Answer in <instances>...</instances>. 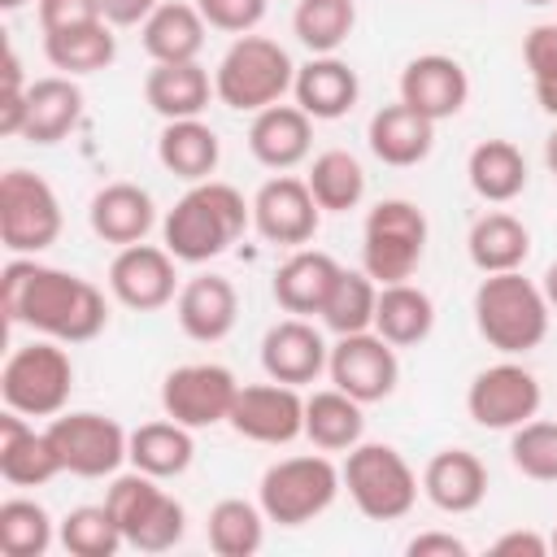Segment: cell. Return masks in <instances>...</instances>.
Wrapping results in <instances>:
<instances>
[{
	"label": "cell",
	"mask_w": 557,
	"mask_h": 557,
	"mask_svg": "<svg viewBox=\"0 0 557 557\" xmlns=\"http://www.w3.org/2000/svg\"><path fill=\"white\" fill-rule=\"evenodd\" d=\"M248 222H252V200H244L231 183L205 178L174 200V209L161 222V239L178 261L200 265L222 257L244 235Z\"/></svg>",
	"instance_id": "obj_2"
},
{
	"label": "cell",
	"mask_w": 557,
	"mask_h": 557,
	"mask_svg": "<svg viewBox=\"0 0 557 557\" xmlns=\"http://www.w3.org/2000/svg\"><path fill=\"white\" fill-rule=\"evenodd\" d=\"M209 96H218V91L200 61H152V70L144 78V100L165 122L200 117L209 109Z\"/></svg>",
	"instance_id": "obj_26"
},
{
	"label": "cell",
	"mask_w": 557,
	"mask_h": 557,
	"mask_svg": "<svg viewBox=\"0 0 557 557\" xmlns=\"http://www.w3.org/2000/svg\"><path fill=\"white\" fill-rule=\"evenodd\" d=\"M239 396V379L218 361H187L165 374L161 383V409L165 418L200 431L231 418V405Z\"/></svg>",
	"instance_id": "obj_12"
},
{
	"label": "cell",
	"mask_w": 557,
	"mask_h": 557,
	"mask_svg": "<svg viewBox=\"0 0 557 557\" xmlns=\"http://www.w3.org/2000/svg\"><path fill=\"white\" fill-rule=\"evenodd\" d=\"M326 357L331 348L309 318H283L261 335V370L265 379H278V383H292V387L313 383L326 370Z\"/></svg>",
	"instance_id": "obj_19"
},
{
	"label": "cell",
	"mask_w": 557,
	"mask_h": 557,
	"mask_svg": "<svg viewBox=\"0 0 557 557\" xmlns=\"http://www.w3.org/2000/svg\"><path fill=\"white\" fill-rule=\"evenodd\" d=\"M196 457V440H191V426L165 418V422H144L131 431V448H126V461L152 479H178Z\"/></svg>",
	"instance_id": "obj_36"
},
{
	"label": "cell",
	"mask_w": 557,
	"mask_h": 557,
	"mask_svg": "<svg viewBox=\"0 0 557 557\" xmlns=\"http://www.w3.org/2000/svg\"><path fill=\"white\" fill-rule=\"evenodd\" d=\"M0 309L9 326H30L61 344H87L109 326L104 292L91 278L35 257H9L0 274Z\"/></svg>",
	"instance_id": "obj_1"
},
{
	"label": "cell",
	"mask_w": 557,
	"mask_h": 557,
	"mask_svg": "<svg viewBox=\"0 0 557 557\" xmlns=\"http://www.w3.org/2000/svg\"><path fill=\"white\" fill-rule=\"evenodd\" d=\"M61 200L44 174L9 170L0 178V239L13 257H39L61 235Z\"/></svg>",
	"instance_id": "obj_10"
},
{
	"label": "cell",
	"mask_w": 557,
	"mask_h": 557,
	"mask_svg": "<svg viewBox=\"0 0 557 557\" xmlns=\"http://www.w3.org/2000/svg\"><path fill=\"white\" fill-rule=\"evenodd\" d=\"M544 161H548V170L557 174V131L548 135V144H544Z\"/></svg>",
	"instance_id": "obj_53"
},
{
	"label": "cell",
	"mask_w": 557,
	"mask_h": 557,
	"mask_svg": "<svg viewBox=\"0 0 557 557\" xmlns=\"http://www.w3.org/2000/svg\"><path fill=\"white\" fill-rule=\"evenodd\" d=\"M161 0H100V13L109 26H144L157 13Z\"/></svg>",
	"instance_id": "obj_50"
},
{
	"label": "cell",
	"mask_w": 557,
	"mask_h": 557,
	"mask_svg": "<svg viewBox=\"0 0 557 557\" xmlns=\"http://www.w3.org/2000/svg\"><path fill=\"white\" fill-rule=\"evenodd\" d=\"M426 257V213L413 200H379L361 226V270L383 283H405Z\"/></svg>",
	"instance_id": "obj_7"
},
{
	"label": "cell",
	"mask_w": 557,
	"mask_h": 557,
	"mask_svg": "<svg viewBox=\"0 0 557 557\" xmlns=\"http://www.w3.org/2000/svg\"><path fill=\"white\" fill-rule=\"evenodd\" d=\"M231 431L252 444H292L305 435V396L292 383H239V396L231 405Z\"/></svg>",
	"instance_id": "obj_15"
},
{
	"label": "cell",
	"mask_w": 557,
	"mask_h": 557,
	"mask_svg": "<svg viewBox=\"0 0 557 557\" xmlns=\"http://www.w3.org/2000/svg\"><path fill=\"white\" fill-rule=\"evenodd\" d=\"M553 553H557V531H553Z\"/></svg>",
	"instance_id": "obj_56"
},
{
	"label": "cell",
	"mask_w": 557,
	"mask_h": 557,
	"mask_svg": "<svg viewBox=\"0 0 557 557\" xmlns=\"http://www.w3.org/2000/svg\"><path fill=\"white\" fill-rule=\"evenodd\" d=\"M540 379L518 361H496L479 370L466 387V413L483 431H513L540 413Z\"/></svg>",
	"instance_id": "obj_13"
},
{
	"label": "cell",
	"mask_w": 557,
	"mask_h": 557,
	"mask_svg": "<svg viewBox=\"0 0 557 557\" xmlns=\"http://www.w3.org/2000/svg\"><path fill=\"white\" fill-rule=\"evenodd\" d=\"M48 440L61 457V470L78 474V479L117 474V466L126 461V448H131V435L113 418L91 413V409L48 418Z\"/></svg>",
	"instance_id": "obj_11"
},
{
	"label": "cell",
	"mask_w": 557,
	"mask_h": 557,
	"mask_svg": "<svg viewBox=\"0 0 557 557\" xmlns=\"http://www.w3.org/2000/svg\"><path fill=\"white\" fill-rule=\"evenodd\" d=\"M531 83H535V100H540V109H544L548 117H557V70L544 74V78H531Z\"/></svg>",
	"instance_id": "obj_51"
},
{
	"label": "cell",
	"mask_w": 557,
	"mask_h": 557,
	"mask_svg": "<svg viewBox=\"0 0 557 557\" xmlns=\"http://www.w3.org/2000/svg\"><path fill=\"white\" fill-rule=\"evenodd\" d=\"M466 178L479 200L487 205H509L527 191V157L509 139H483L466 157Z\"/></svg>",
	"instance_id": "obj_32"
},
{
	"label": "cell",
	"mask_w": 557,
	"mask_h": 557,
	"mask_svg": "<svg viewBox=\"0 0 557 557\" xmlns=\"http://www.w3.org/2000/svg\"><path fill=\"white\" fill-rule=\"evenodd\" d=\"M326 374L339 392H348L361 405L387 400L400 383V361H396V344H387L379 331H357V335H339L331 344L326 357Z\"/></svg>",
	"instance_id": "obj_14"
},
{
	"label": "cell",
	"mask_w": 557,
	"mask_h": 557,
	"mask_svg": "<svg viewBox=\"0 0 557 557\" xmlns=\"http://www.w3.org/2000/svg\"><path fill=\"white\" fill-rule=\"evenodd\" d=\"M374 305H379V283L366 270H339L318 318L335 335H357V331H374Z\"/></svg>",
	"instance_id": "obj_41"
},
{
	"label": "cell",
	"mask_w": 557,
	"mask_h": 557,
	"mask_svg": "<svg viewBox=\"0 0 557 557\" xmlns=\"http://www.w3.org/2000/svg\"><path fill=\"white\" fill-rule=\"evenodd\" d=\"M366 139H370V152L383 165L405 170V165H418V161L431 157V148H435V122L422 117L418 109H409L405 100H396V104H383L370 117Z\"/></svg>",
	"instance_id": "obj_28"
},
{
	"label": "cell",
	"mask_w": 557,
	"mask_h": 557,
	"mask_svg": "<svg viewBox=\"0 0 557 557\" xmlns=\"http://www.w3.org/2000/svg\"><path fill=\"white\" fill-rule=\"evenodd\" d=\"M527 4H557V0H527Z\"/></svg>",
	"instance_id": "obj_55"
},
{
	"label": "cell",
	"mask_w": 557,
	"mask_h": 557,
	"mask_svg": "<svg viewBox=\"0 0 557 557\" xmlns=\"http://www.w3.org/2000/svg\"><path fill=\"white\" fill-rule=\"evenodd\" d=\"M44 57L52 61V70L61 74H96L109 70L117 57V35L109 22H87V26H70V30H52L44 35Z\"/></svg>",
	"instance_id": "obj_37"
},
{
	"label": "cell",
	"mask_w": 557,
	"mask_h": 557,
	"mask_svg": "<svg viewBox=\"0 0 557 557\" xmlns=\"http://www.w3.org/2000/svg\"><path fill=\"white\" fill-rule=\"evenodd\" d=\"M87 222L104 244H144V235L157 222V205L139 183H104L91 205H87Z\"/></svg>",
	"instance_id": "obj_27"
},
{
	"label": "cell",
	"mask_w": 557,
	"mask_h": 557,
	"mask_svg": "<svg viewBox=\"0 0 557 557\" xmlns=\"http://www.w3.org/2000/svg\"><path fill=\"white\" fill-rule=\"evenodd\" d=\"M292 96H296V104L313 122H335V117H344L357 104L361 83H357V70L348 61H339L335 52H326V57H309L305 65H296Z\"/></svg>",
	"instance_id": "obj_24"
},
{
	"label": "cell",
	"mask_w": 557,
	"mask_h": 557,
	"mask_svg": "<svg viewBox=\"0 0 557 557\" xmlns=\"http://www.w3.org/2000/svg\"><path fill=\"white\" fill-rule=\"evenodd\" d=\"M318 222H322V205L313 200L309 183L296 174H274L252 196V226L265 244L305 248L318 235Z\"/></svg>",
	"instance_id": "obj_16"
},
{
	"label": "cell",
	"mask_w": 557,
	"mask_h": 557,
	"mask_svg": "<svg viewBox=\"0 0 557 557\" xmlns=\"http://www.w3.org/2000/svg\"><path fill=\"white\" fill-rule=\"evenodd\" d=\"M205 30H209V22L200 17V9L183 4V0H161L157 13L139 26L144 52L152 61H196L205 48Z\"/></svg>",
	"instance_id": "obj_33"
},
{
	"label": "cell",
	"mask_w": 557,
	"mask_h": 557,
	"mask_svg": "<svg viewBox=\"0 0 557 557\" xmlns=\"http://www.w3.org/2000/svg\"><path fill=\"white\" fill-rule=\"evenodd\" d=\"M174 252L161 244H126L117 248V257L109 261V292L117 305L135 309V313H152L165 309L178 296V270H174Z\"/></svg>",
	"instance_id": "obj_17"
},
{
	"label": "cell",
	"mask_w": 557,
	"mask_h": 557,
	"mask_svg": "<svg viewBox=\"0 0 557 557\" xmlns=\"http://www.w3.org/2000/svg\"><path fill=\"white\" fill-rule=\"evenodd\" d=\"M400 100L440 126V122H448V117H457L466 109L470 74H466V65L457 57L422 52L400 70Z\"/></svg>",
	"instance_id": "obj_18"
},
{
	"label": "cell",
	"mask_w": 557,
	"mask_h": 557,
	"mask_svg": "<svg viewBox=\"0 0 557 557\" xmlns=\"http://www.w3.org/2000/svg\"><path fill=\"white\" fill-rule=\"evenodd\" d=\"M405 553L409 557H466L470 544L461 535H453V531H422V535H413L405 544Z\"/></svg>",
	"instance_id": "obj_48"
},
{
	"label": "cell",
	"mask_w": 557,
	"mask_h": 557,
	"mask_svg": "<svg viewBox=\"0 0 557 557\" xmlns=\"http://www.w3.org/2000/svg\"><path fill=\"white\" fill-rule=\"evenodd\" d=\"M509 461H513L527 479H535V483H557V422L531 418V422L513 426Z\"/></svg>",
	"instance_id": "obj_44"
},
{
	"label": "cell",
	"mask_w": 557,
	"mask_h": 557,
	"mask_svg": "<svg viewBox=\"0 0 557 557\" xmlns=\"http://www.w3.org/2000/svg\"><path fill=\"white\" fill-rule=\"evenodd\" d=\"M540 287H544V296H548V305L557 309V261H553V265L544 270V283H540Z\"/></svg>",
	"instance_id": "obj_52"
},
{
	"label": "cell",
	"mask_w": 557,
	"mask_h": 557,
	"mask_svg": "<svg viewBox=\"0 0 557 557\" xmlns=\"http://www.w3.org/2000/svg\"><path fill=\"white\" fill-rule=\"evenodd\" d=\"M522 61L531 70V78H544L557 70V22H540L527 30L522 39Z\"/></svg>",
	"instance_id": "obj_47"
},
{
	"label": "cell",
	"mask_w": 557,
	"mask_h": 557,
	"mask_svg": "<svg viewBox=\"0 0 557 557\" xmlns=\"http://www.w3.org/2000/svg\"><path fill=\"white\" fill-rule=\"evenodd\" d=\"M83 122V91L70 74H48L26 87V126L22 139L30 144H61Z\"/></svg>",
	"instance_id": "obj_29"
},
{
	"label": "cell",
	"mask_w": 557,
	"mask_h": 557,
	"mask_svg": "<svg viewBox=\"0 0 557 557\" xmlns=\"http://www.w3.org/2000/svg\"><path fill=\"white\" fill-rule=\"evenodd\" d=\"M57 474H65V470L48 440V426L35 431L26 413L4 409L0 413V479L13 487H39Z\"/></svg>",
	"instance_id": "obj_22"
},
{
	"label": "cell",
	"mask_w": 557,
	"mask_h": 557,
	"mask_svg": "<svg viewBox=\"0 0 557 557\" xmlns=\"http://www.w3.org/2000/svg\"><path fill=\"white\" fill-rule=\"evenodd\" d=\"M553 548V540H544L540 531H505L492 540L496 557H544Z\"/></svg>",
	"instance_id": "obj_49"
},
{
	"label": "cell",
	"mask_w": 557,
	"mask_h": 557,
	"mask_svg": "<svg viewBox=\"0 0 557 557\" xmlns=\"http://www.w3.org/2000/svg\"><path fill=\"white\" fill-rule=\"evenodd\" d=\"M22 4H26V0H0V9H9V13H13V9H22Z\"/></svg>",
	"instance_id": "obj_54"
},
{
	"label": "cell",
	"mask_w": 557,
	"mask_h": 557,
	"mask_svg": "<svg viewBox=\"0 0 557 557\" xmlns=\"http://www.w3.org/2000/svg\"><path fill=\"white\" fill-rule=\"evenodd\" d=\"M361 431H366V413L361 400H352L348 392L326 387L305 396V440L318 453H348L352 444H361Z\"/></svg>",
	"instance_id": "obj_34"
},
{
	"label": "cell",
	"mask_w": 557,
	"mask_h": 557,
	"mask_svg": "<svg viewBox=\"0 0 557 557\" xmlns=\"http://www.w3.org/2000/svg\"><path fill=\"white\" fill-rule=\"evenodd\" d=\"M339 261L331 257V252H322V248H296L278 270H274V283H270V292H274V305L283 309V313H292V318H313V313H322V305H326V296H331V287H335V278H339Z\"/></svg>",
	"instance_id": "obj_23"
},
{
	"label": "cell",
	"mask_w": 557,
	"mask_h": 557,
	"mask_svg": "<svg viewBox=\"0 0 557 557\" xmlns=\"http://www.w3.org/2000/svg\"><path fill=\"white\" fill-rule=\"evenodd\" d=\"M305 183H309L313 200L322 205V213H348V209H357L361 196H366V170H361V161H357L352 152H344V148L318 152L313 165H309V174H305Z\"/></svg>",
	"instance_id": "obj_38"
},
{
	"label": "cell",
	"mask_w": 557,
	"mask_h": 557,
	"mask_svg": "<svg viewBox=\"0 0 557 557\" xmlns=\"http://www.w3.org/2000/svg\"><path fill=\"white\" fill-rule=\"evenodd\" d=\"M174 318L183 326L187 339L196 344H218L235 331V318H239V292L231 278L222 274H196L178 287L174 296Z\"/></svg>",
	"instance_id": "obj_20"
},
{
	"label": "cell",
	"mask_w": 557,
	"mask_h": 557,
	"mask_svg": "<svg viewBox=\"0 0 557 557\" xmlns=\"http://www.w3.org/2000/svg\"><path fill=\"white\" fill-rule=\"evenodd\" d=\"M265 509L244 500V496H226L209 509V548L218 557H252L265 544Z\"/></svg>",
	"instance_id": "obj_39"
},
{
	"label": "cell",
	"mask_w": 557,
	"mask_h": 557,
	"mask_svg": "<svg viewBox=\"0 0 557 557\" xmlns=\"http://www.w3.org/2000/svg\"><path fill=\"white\" fill-rule=\"evenodd\" d=\"M339 474L357 513L370 522H396L418 505V474L392 444H352Z\"/></svg>",
	"instance_id": "obj_8"
},
{
	"label": "cell",
	"mask_w": 557,
	"mask_h": 557,
	"mask_svg": "<svg viewBox=\"0 0 557 557\" xmlns=\"http://www.w3.org/2000/svg\"><path fill=\"white\" fill-rule=\"evenodd\" d=\"M344 474L326 453H300L274 461L257 483V505L278 527H305L335 505Z\"/></svg>",
	"instance_id": "obj_6"
},
{
	"label": "cell",
	"mask_w": 557,
	"mask_h": 557,
	"mask_svg": "<svg viewBox=\"0 0 557 557\" xmlns=\"http://www.w3.org/2000/svg\"><path fill=\"white\" fill-rule=\"evenodd\" d=\"M422 492L444 513H474L487 496V466L470 448H440L422 470Z\"/></svg>",
	"instance_id": "obj_25"
},
{
	"label": "cell",
	"mask_w": 557,
	"mask_h": 557,
	"mask_svg": "<svg viewBox=\"0 0 557 557\" xmlns=\"http://www.w3.org/2000/svg\"><path fill=\"white\" fill-rule=\"evenodd\" d=\"M126 544L109 505H78L61 518V548L74 557H113Z\"/></svg>",
	"instance_id": "obj_43"
},
{
	"label": "cell",
	"mask_w": 557,
	"mask_h": 557,
	"mask_svg": "<svg viewBox=\"0 0 557 557\" xmlns=\"http://www.w3.org/2000/svg\"><path fill=\"white\" fill-rule=\"evenodd\" d=\"M157 161L183 178V183H205L213 178L218 161H222V144H218V131L200 117H178V122H165L161 126V139H157Z\"/></svg>",
	"instance_id": "obj_30"
},
{
	"label": "cell",
	"mask_w": 557,
	"mask_h": 557,
	"mask_svg": "<svg viewBox=\"0 0 557 557\" xmlns=\"http://www.w3.org/2000/svg\"><path fill=\"white\" fill-rule=\"evenodd\" d=\"M435 326V300L413 287L409 278L405 283H383L379 287V305H374V331L396 344V348H409V344H422Z\"/></svg>",
	"instance_id": "obj_35"
},
{
	"label": "cell",
	"mask_w": 557,
	"mask_h": 557,
	"mask_svg": "<svg viewBox=\"0 0 557 557\" xmlns=\"http://www.w3.org/2000/svg\"><path fill=\"white\" fill-rule=\"evenodd\" d=\"M357 26V0H296L292 30L309 48V57L339 52Z\"/></svg>",
	"instance_id": "obj_40"
},
{
	"label": "cell",
	"mask_w": 557,
	"mask_h": 557,
	"mask_svg": "<svg viewBox=\"0 0 557 557\" xmlns=\"http://www.w3.org/2000/svg\"><path fill=\"white\" fill-rule=\"evenodd\" d=\"M296 83V65L287 48L270 35H235L213 70V91L235 113H261L278 104Z\"/></svg>",
	"instance_id": "obj_4"
},
{
	"label": "cell",
	"mask_w": 557,
	"mask_h": 557,
	"mask_svg": "<svg viewBox=\"0 0 557 557\" xmlns=\"http://www.w3.org/2000/svg\"><path fill=\"white\" fill-rule=\"evenodd\" d=\"M61 531H52V513L39 500L9 496L0 505V553L4 557H44Z\"/></svg>",
	"instance_id": "obj_42"
},
{
	"label": "cell",
	"mask_w": 557,
	"mask_h": 557,
	"mask_svg": "<svg viewBox=\"0 0 557 557\" xmlns=\"http://www.w3.org/2000/svg\"><path fill=\"white\" fill-rule=\"evenodd\" d=\"M104 505L117 518L126 544L139 548V553H170L187 531L183 505L161 487V479H152L144 470L117 474L109 496H104Z\"/></svg>",
	"instance_id": "obj_9"
},
{
	"label": "cell",
	"mask_w": 557,
	"mask_h": 557,
	"mask_svg": "<svg viewBox=\"0 0 557 557\" xmlns=\"http://www.w3.org/2000/svg\"><path fill=\"white\" fill-rule=\"evenodd\" d=\"M466 252L474 261L479 274H505V270H522V261L531 257V231L522 218L492 209L483 218H474L470 235H466Z\"/></svg>",
	"instance_id": "obj_31"
},
{
	"label": "cell",
	"mask_w": 557,
	"mask_h": 557,
	"mask_svg": "<svg viewBox=\"0 0 557 557\" xmlns=\"http://www.w3.org/2000/svg\"><path fill=\"white\" fill-rule=\"evenodd\" d=\"M313 148V117L300 104H270L261 113H252L248 126V152L265 165V170H296Z\"/></svg>",
	"instance_id": "obj_21"
},
{
	"label": "cell",
	"mask_w": 557,
	"mask_h": 557,
	"mask_svg": "<svg viewBox=\"0 0 557 557\" xmlns=\"http://www.w3.org/2000/svg\"><path fill=\"white\" fill-rule=\"evenodd\" d=\"M548 313L553 305L544 287L522 278V270L483 274V283L474 287V326L487 339V348L505 357H522L540 348L548 335Z\"/></svg>",
	"instance_id": "obj_3"
},
{
	"label": "cell",
	"mask_w": 557,
	"mask_h": 557,
	"mask_svg": "<svg viewBox=\"0 0 557 557\" xmlns=\"http://www.w3.org/2000/svg\"><path fill=\"white\" fill-rule=\"evenodd\" d=\"M200 17L213 26V30H226V35H252L270 9V0H196Z\"/></svg>",
	"instance_id": "obj_45"
},
{
	"label": "cell",
	"mask_w": 557,
	"mask_h": 557,
	"mask_svg": "<svg viewBox=\"0 0 557 557\" xmlns=\"http://www.w3.org/2000/svg\"><path fill=\"white\" fill-rule=\"evenodd\" d=\"M74 392V361L61 339L39 335L35 344H22L9 352L0 370V396L4 409H17L26 418H57L65 413Z\"/></svg>",
	"instance_id": "obj_5"
},
{
	"label": "cell",
	"mask_w": 557,
	"mask_h": 557,
	"mask_svg": "<svg viewBox=\"0 0 557 557\" xmlns=\"http://www.w3.org/2000/svg\"><path fill=\"white\" fill-rule=\"evenodd\" d=\"M87 22H104L100 0H39V26H44V35L70 30V26H87Z\"/></svg>",
	"instance_id": "obj_46"
}]
</instances>
